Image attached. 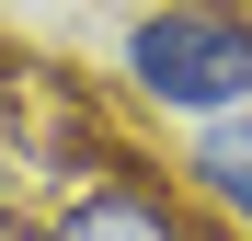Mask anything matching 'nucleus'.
Returning <instances> with one entry per match:
<instances>
[{
  "mask_svg": "<svg viewBox=\"0 0 252 241\" xmlns=\"http://www.w3.org/2000/svg\"><path fill=\"white\" fill-rule=\"evenodd\" d=\"M46 241H206L195 230V195L172 172H149V161H103L92 195H69L46 218Z\"/></svg>",
  "mask_w": 252,
  "mask_h": 241,
  "instance_id": "nucleus-2",
  "label": "nucleus"
},
{
  "mask_svg": "<svg viewBox=\"0 0 252 241\" xmlns=\"http://www.w3.org/2000/svg\"><path fill=\"white\" fill-rule=\"evenodd\" d=\"M195 207H218L241 241H252V115H218V127L184 138V172H172Z\"/></svg>",
  "mask_w": 252,
  "mask_h": 241,
  "instance_id": "nucleus-3",
  "label": "nucleus"
},
{
  "mask_svg": "<svg viewBox=\"0 0 252 241\" xmlns=\"http://www.w3.org/2000/svg\"><path fill=\"white\" fill-rule=\"evenodd\" d=\"M115 80L149 115H184V127L252 115V12L241 0H160L115 34Z\"/></svg>",
  "mask_w": 252,
  "mask_h": 241,
  "instance_id": "nucleus-1",
  "label": "nucleus"
}]
</instances>
